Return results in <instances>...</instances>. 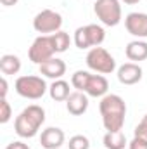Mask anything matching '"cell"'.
Masks as SVG:
<instances>
[{
  "label": "cell",
  "instance_id": "obj_7",
  "mask_svg": "<svg viewBox=\"0 0 147 149\" xmlns=\"http://www.w3.org/2000/svg\"><path fill=\"white\" fill-rule=\"evenodd\" d=\"M62 26V16L52 9H43L33 17V28L40 35H52Z\"/></svg>",
  "mask_w": 147,
  "mask_h": 149
},
{
  "label": "cell",
  "instance_id": "obj_23",
  "mask_svg": "<svg viewBox=\"0 0 147 149\" xmlns=\"http://www.w3.org/2000/svg\"><path fill=\"white\" fill-rule=\"evenodd\" d=\"M128 149H147V139L135 135V137L128 142Z\"/></svg>",
  "mask_w": 147,
  "mask_h": 149
},
{
  "label": "cell",
  "instance_id": "obj_21",
  "mask_svg": "<svg viewBox=\"0 0 147 149\" xmlns=\"http://www.w3.org/2000/svg\"><path fill=\"white\" fill-rule=\"evenodd\" d=\"M68 148L69 149H90V141H88V137L78 134V135H73L69 139Z\"/></svg>",
  "mask_w": 147,
  "mask_h": 149
},
{
  "label": "cell",
  "instance_id": "obj_9",
  "mask_svg": "<svg viewBox=\"0 0 147 149\" xmlns=\"http://www.w3.org/2000/svg\"><path fill=\"white\" fill-rule=\"evenodd\" d=\"M125 28L130 35L140 38H147V14L146 12H130L125 17Z\"/></svg>",
  "mask_w": 147,
  "mask_h": 149
},
{
  "label": "cell",
  "instance_id": "obj_15",
  "mask_svg": "<svg viewBox=\"0 0 147 149\" xmlns=\"http://www.w3.org/2000/svg\"><path fill=\"white\" fill-rule=\"evenodd\" d=\"M125 56L132 63H140L147 59V42L146 40H133L126 45Z\"/></svg>",
  "mask_w": 147,
  "mask_h": 149
},
{
  "label": "cell",
  "instance_id": "obj_8",
  "mask_svg": "<svg viewBox=\"0 0 147 149\" xmlns=\"http://www.w3.org/2000/svg\"><path fill=\"white\" fill-rule=\"evenodd\" d=\"M28 57L31 63L35 64H43L45 61L55 57V49L52 43V37L50 35H40L33 40L30 50H28Z\"/></svg>",
  "mask_w": 147,
  "mask_h": 149
},
{
  "label": "cell",
  "instance_id": "obj_1",
  "mask_svg": "<svg viewBox=\"0 0 147 149\" xmlns=\"http://www.w3.org/2000/svg\"><path fill=\"white\" fill-rule=\"evenodd\" d=\"M99 111L102 116V125L107 132L123 130L125 116H126V104L119 95L116 94L104 95L99 102Z\"/></svg>",
  "mask_w": 147,
  "mask_h": 149
},
{
  "label": "cell",
  "instance_id": "obj_11",
  "mask_svg": "<svg viewBox=\"0 0 147 149\" xmlns=\"http://www.w3.org/2000/svg\"><path fill=\"white\" fill-rule=\"evenodd\" d=\"M66 141V135L57 127H47L40 134V144L43 149H59Z\"/></svg>",
  "mask_w": 147,
  "mask_h": 149
},
{
  "label": "cell",
  "instance_id": "obj_4",
  "mask_svg": "<svg viewBox=\"0 0 147 149\" xmlns=\"http://www.w3.org/2000/svg\"><path fill=\"white\" fill-rule=\"evenodd\" d=\"M106 40V31L101 24H85L76 28L74 31L73 42L74 45L81 50L85 49H94V47H101V43Z\"/></svg>",
  "mask_w": 147,
  "mask_h": 149
},
{
  "label": "cell",
  "instance_id": "obj_20",
  "mask_svg": "<svg viewBox=\"0 0 147 149\" xmlns=\"http://www.w3.org/2000/svg\"><path fill=\"white\" fill-rule=\"evenodd\" d=\"M90 74L88 71H83V70H78V71H74L73 76H71V85H73L76 90H80V92H85V88H87V83H88V80H90Z\"/></svg>",
  "mask_w": 147,
  "mask_h": 149
},
{
  "label": "cell",
  "instance_id": "obj_2",
  "mask_svg": "<svg viewBox=\"0 0 147 149\" xmlns=\"http://www.w3.org/2000/svg\"><path fill=\"white\" fill-rule=\"evenodd\" d=\"M43 123H45V109L38 104H30L14 120V132L21 139H31L40 132Z\"/></svg>",
  "mask_w": 147,
  "mask_h": 149
},
{
  "label": "cell",
  "instance_id": "obj_22",
  "mask_svg": "<svg viewBox=\"0 0 147 149\" xmlns=\"http://www.w3.org/2000/svg\"><path fill=\"white\" fill-rule=\"evenodd\" d=\"M10 118H12V108H10L9 101L7 99H0V123L5 125V123L10 121Z\"/></svg>",
  "mask_w": 147,
  "mask_h": 149
},
{
  "label": "cell",
  "instance_id": "obj_27",
  "mask_svg": "<svg viewBox=\"0 0 147 149\" xmlns=\"http://www.w3.org/2000/svg\"><path fill=\"white\" fill-rule=\"evenodd\" d=\"M19 0H0V3L2 5H5V7H12V5H16Z\"/></svg>",
  "mask_w": 147,
  "mask_h": 149
},
{
  "label": "cell",
  "instance_id": "obj_18",
  "mask_svg": "<svg viewBox=\"0 0 147 149\" xmlns=\"http://www.w3.org/2000/svg\"><path fill=\"white\" fill-rule=\"evenodd\" d=\"M102 142H104V148L106 149H125L128 146V141H126V135H125L123 130L106 132Z\"/></svg>",
  "mask_w": 147,
  "mask_h": 149
},
{
  "label": "cell",
  "instance_id": "obj_25",
  "mask_svg": "<svg viewBox=\"0 0 147 149\" xmlns=\"http://www.w3.org/2000/svg\"><path fill=\"white\" fill-rule=\"evenodd\" d=\"M7 92H9V83L5 76H2L0 78V99H7Z\"/></svg>",
  "mask_w": 147,
  "mask_h": 149
},
{
  "label": "cell",
  "instance_id": "obj_12",
  "mask_svg": "<svg viewBox=\"0 0 147 149\" xmlns=\"http://www.w3.org/2000/svg\"><path fill=\"white\" fill-rule=\"evenodd\" d=\"M66 109L73 116H81L88 109V95L80 90L71 92V95L66 99Z\"/></svg>",
  "mask_w": 147,
  "mask_h": 149
},
{
  "label": "cell",
  "instance_id": "obj_6",
  "mask_svg": "<svg viewBox=\"0 0 147 149\" xmlns=\"http://www.w3.org/2000/svg\"><path fill=\"white\" fill-rule=\"evenodd\" d=\"M94 12L97 19L106 26H118L123 19L119 0H95Z\"/></svg>",
  "mask_w": 147,
  "mask_h": 149
},
{
  "label": "cell",
  "instance_id": "obj_28",
  "mask_svg": "<svg viewBox=\"0 0 147 149\" xmlns=\"http://www.w3.org/2000/svg\"><path fill=\"white\" fill-rule=\"evenodd\" d=\"M121 2H125L126 5H135V3H139L140 0H121Z\"/></svg>",
  "mask_w": 147,
  "mask_h": 149
},
{
  "label": "cell",
  "instance_id": "obj_19",
  "mask_svg": "<svg viewBox=\"0 0 147 149\" xmlns=\"http://www.w3.org/2000/svg\"><path fill=\"white\" fill-rule=\"evenodd\" d=\"M50 37H52V43H54L55 54H62V52H66V50L69 49L71 42H73L71 37H69V33H66V31H62V30L52 33Z\"/></svg>",
  "mask_w": 147,
  "mask_h": 149
},
{
  "label": "cell",
  "instance_id": "obj_13",
  "mask_svg": "<svg viewBox=\"0 0 147 149\" xmlns=\"http://www.w3.org/2000/svg\"><path fill=\"white\" fill-rule=\"evenodd\" d=\"M107 90H109V81L104 74H90V80L87 83V88H85V94L88 97H104L107 95Z\"/></svg>",
  "mask_w": 147,
  "mask_h": 149
},
{
  "label": "cell",
  "instance_id": "obj_14",
  "mask_svg": "<svg viewBox=\"0 0 147 149\" xmlns=\"http://www.w3.org/2000/svg\"><path fill=\"white\" fill-rule=\"evenodd\" d=\"M38 68H40V73L43 76L52 78V80H61L66 74V63L59 57H52V59L45 61L43 64H40Z\"/></svg>",
  "mask_w": 147,
  "mask_h": 149
},
{
  "label": "cell",
  "instance_id": "obj_24",
  "mask_svg": "<svg viewBox=\"0 0 147 149\" xmlns=\"http://www.w3.org/2000/svg\"><path fill=\"white\" fill-rule=\"evenodd\" d=\"M135 135H137V137H144V139H147V114L140 120V123L135 127Z\"/></svg>",
  "mask_w": 147,
  "mask_h": 149
},
{
  "label": "cell",
  "instance_id": "obj_26",
  "mask_svg": "<svg viewBox=\"0 0 147 149\" xmlns=\"http://www.w3.org/2000/svg\"><path fill=\"white\" fill-rule=\"evenodd\" d=\"M5 149H31V148H30L28 144H24L23 141H12V142L7 144Z\"/></svg>",
  "mask_w": 147,
  "mask_h": 149
},
{
  "label": "cell",
  "instance_id": "obj_10",
  "mask_svg": "<svg viewBox=\"0 0 147 149\" xmlns=\"http://www.w3.org/2000/svg\"><path fill=\"white\" fill-rule=\"evenodd\" d=\"M142 68L139 63H125L118 68V80L123 85H135L142 80Z\"/></svg>",
  "mask_w": 147,
  "mask_h": 149
},
{
  "label": "cell",
  "instance_id": "obj_17",
  "mask_svg": "<svg viewBox=\"0 0 147 149\" xmlns=\"http://www.w3.org/2000/svg\"><path fill=\"white\" fill-rule=\"evenodd\" d=\"M0 71L3 76L17 74L21 71V59L14 54H3L0 57Z\"/></svg>",
  "mask_w": 147,
  "mask_h": 149
},
{
  "label": "cell",
  "instance_id": "obj_16",
  "mask_svg": "<svg viewBox=\"0 0 147 149\" xmlns=\"http://www.w3.org/2000/svg\"><path fill=\"white\" fill-rule=\"evenodd\" d=\"M49 94L52 97V101L55 102H66V99L71 95V88H69V83L66 80H54L52 85L49 87Z\"/></svg>",
  "mask_w": 147,
  "mask_h": 149
},
{
  "label": "cell",
  "instance_id": "obj_5",
  "mask_svg": "<svg viewBox=\"0 0 147 149\" xmlns=\"http://www.w3.org/2000/svg\"><path fill=\"white\" fill-rule=\"evenodd\" d=\"M87 66L88 70L99 74H111L116 70V61L104 47H94L87 54Z\"/></svg>",
  "mask_w": 147,
  "mask_h": 149
},
{
  "label": "cell",
  "instance_id": "obj_3",
  "mask_svg": "<svg viewBox=\"0 0 147 149\" xmlns=\"http://www.w3.org/2000/svg\"><path fill=\"white\" fill-rule=\"evenodd\" d=\"M16 87V92L24 97V99H30V101H38L42 99L49 87L45 83V80L42 76H37V74H24V76H19L14 83Z\"/></svg>",
  "mask_w": 147,
  "mask_h": 149
}]
</instances>
